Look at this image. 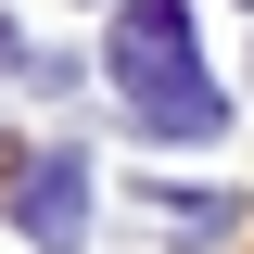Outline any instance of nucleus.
<instances>
[{"label": "nucleus", "instance_id": "nucleus-1", "mask_svg": "<svg viewBox=\"0 0 254 254\" xmlns=\"http://www.w3.org/2000/svg\"><path fill=\"white\" fill-rule=\"evenodd\" d=\"M0 203H13V229H26L38 254H76V242H89V165H76V153L13 165V190H0Z\"/></svg>", "mask_w": 254, "mask_h": 254}, {"label": "nucleus", "instance_id": "nucleus-2", "mask_svg": "<svg viewBox=\"0 0 254 254\" xmlns=\"http://www.w3.org/2000/svg\"><path fill=\"white\" fill-rule=\"evenodd\" d=\"M115 76H127V89L203 76V64H190V13H178V0H115Z\"/></svg>", "mask_w": 254, "mask_h": 254}, {"label": "nucleus", "instance_id": "nucleus-3", "mask_svg": "<svg viewBox=\"0 0 254 254\" xmlns=\"http://www.w3.org/2000/svg\"><path fill=\"white\" fill-rule=\"evenodd\" d=\"M127 127H140V140H216L229 102L203 89V76H165V89H127Z\"/></svg>", "mask_w": 254, "mask_h": 254}, {"label": "nucleus", "instance_id": "nucleus-4", "mask_svg": "<svg viewBox=\"0 0 254 254\" xmlns=\"http://www.w3.org/2000/svg\"><path fill=\"white\" fill-rule=\"evenodd\" d=\"M153 229L165 242H229L242 229V190H153Z\"/></svg>", "mask_w": 254, "mask_h": 254}, {"label": "nucleus", "instance_id": "nucleus-5", "mask_svg": "<svg viewBox=\"0 0 254 254\" xmlns=\"http://www.w3.org/2000/svg\"><path fill=\"white\" fill-rule=\"evenodd\" d=\"M242 13H254V0H242Z\"/></svg>", "mask_w": 254, "mask_h": 254}]
</instances>
